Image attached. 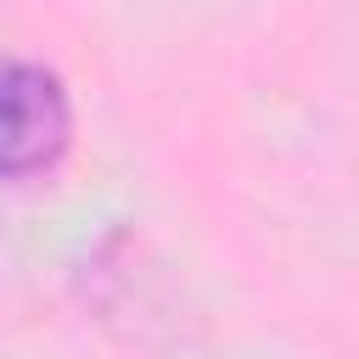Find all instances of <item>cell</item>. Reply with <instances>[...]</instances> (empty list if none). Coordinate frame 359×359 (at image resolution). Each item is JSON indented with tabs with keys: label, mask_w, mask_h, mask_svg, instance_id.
I'll return each instance as SVG.
<instances>
[{
	"label": "cell",
	"mask_w": 359,
	"mask_h": 359,
	"mask_svg": "<svg viewBox=\"0 0 359 359\" xmlns=\"http://www.w3.org/2000/svg\"><path fill=\"white\" fill-rule=\"evenodd\" d=\"M73 101L45 62L0 56V180H34L62 163Z\"/></svg>",
	"instance_id": "cell-1"
}]
</instances>
